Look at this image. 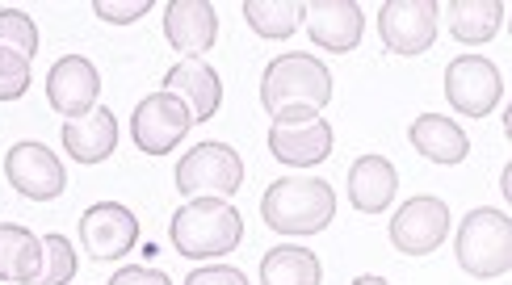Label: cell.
Masks as SVG:
<instances>
[{
    "label": "cell",
    "instance_id": "6da1fadb",
    "mask_svg": "<svg viewBox=\"0 0 512 285\" xmlns=\"http://www.w3.org/2000/svg\"><path fill=\"white\" fill-rule=\"evenodd\" d=\"M168 235H173V248L189 260H219L240 248L244 218L223 197H189L168 223Z\"/></svg>",
    "mask_w": 512,
    "mask_h": 285
},
{
    "label": "cell",
    "instance_id": "7a4b0ae2",
    "mask_svg": "<svg viewBox=\"0 0 512 285\" xmlns=\"http://www.w3.org/2000/svg\"><path fill=\"white\" fill-rule=\"evenodd\" d=\"M261 218L277 235H319L336 218V193L319 177H282L265 189Z\"/></svg>",
    "mask_w": 512,
    "mask_h": 285
},
{
    "label": "cell",
    "instance_id": "3957f363",
    "mask_svg": "<svg viewBox=\"0 0 512 285\" xmlns=\"http://www.w3.org/2000/svg\"><path fill=\"white\" fill-rule=\"evenodd\" d=\"M328 101H332V72L315 55L290 51V55H277L265 68L261 105L269 109V118L286 114V109H315L319 114Z\"/></svg>",
    "mask_w": 512,
    "mask_h": 285
},
{
    "label": "cell",
    "instance_id": "277c9868",
    "mask_svg": "<svg viewBox=\"0 0 512 285\" xmlns=\"http://www.w3.org/2000/svg\"><path fill=\"white\" fill-rule=\"evenodd\" d=\"M454 256H458V265L479 281L504 277L512 269V223H508V214L487 210V206L471 210L458 223Z\"/></svg>",
    "mask_w": 512,
    "mask_h": 285
},
{
    "label": "cell",
    "instance_id": "5b68a950",
    "mask_svg": "<svg viewBox=\"0 0 512 285\" xmlns=\"http://www.w3.org/2000/svg\"><path fill=\"white\" fill-rule=\"evenodd\" d=\"M244 185V160L227 143H198L177 164V189L185 197H227Z\"/></svg>",
    "mask_w": 512,
    "mask_h": 285
},
{
    "label": "cell",
    "instance_id": "8992f818",
    "mask_svg": "<svg viewBox=\"0 0 512 285\" xmlns=\"http://www.w3.org/2000/svg\"><path fill=\"white\" fill-rule=\"evenodd\" d=\"M445 97L462 118H487L504 97V76L492 59L483 55H458L445 68Z\"/></svg>",
    "mask_w": 512,
    "mask_h": 285
},
{
    "label": "cell",
    "instance_id": "52a82bcc",
    "mask_svg": "<svg viewBox=\"0 0 512 285\" xmlns=\"http://www.w3.org/2000/svg\"><path fill=\"white\" fill-rule=\"evenodd\" d=\"M441 5L433 0H387L378 13V38L391 55H424L437 42Z\"/></svg>",
    "mask_w": 512,
    "mask_h": 285
},
{
    "label": "cell",
    "instance_id": "ba28073f",
    "mask_svg": "<svg viewBox=\"0 0 512 285\" xmlns=\"http://www.w3.org/2000/svg\"><path fill=\"white\" fill-rule=\"evenodd\" d=\"M189 130H194V118H189V109L181 97L173 93H152L135 105V118H131V135L139 143V151L147 156H168Z\"/></svg>",
    "mask_w": 512,
    "mask_h": 285
},
{
    "label": "cell",
    "instance_id": "9c48e42d",
    "mask_svg": "<svg viewBox=\"0 0 512 285\" xmlns=\"http://www.w3.org/2000/svg\"><path fill=\"white\" fill-rule=\"evenodd\" d=\"M5 177L30 202H55L68 185V172L47 143H13L5 151Z\"/></svg>",
    "mask_w": 512,
    "mask_h": 285
},
{
    "label": "cell",
    "instance_id": "30bf717a",
    "mask_svg": "<svg viewBox=\"0 0 512 285\" xmlns=\"http://www.w3.org/2000/svg\"><path fill=\"white\" fill-rule=\"evenodd\" d=\"M450 235V206L441 197H412L391 218V244L403 256H429Z\"/></svg>",
    "mask_w": 512,
    "mask_h": 285
},
{
    "label": "cell",
    "instance_id": "8fae6325",
    "mask_svg": "<svg viewBox=\"0 0 512 285\" xmlns=\"http://www.w3.org/2000/svg\"><path fill=\"white\" fill-rule=\"evenodd\" d=\"M139 244V218L118 202H97L80 214V248L93 260H118Z\"/></svg>",
    "mask_w": 512,
    "mask_h": 285
},
{
    "label": "cell",
    "instance_id": "7c38bea8",
    "mask_svg": "<svg viewBox=\"0 0 512 285\" xmlns=\"http://www.w3.org/2000/svg\"><path fill=\"white\" fill-rule=\"evenodd\" d=\"M97 97H101V76L93 68V59L63 55L47 72V101H51L55 114L84 118L89 109H97Z\"/></svg>",
    "mask_w": 512,
    "mask_h": 285
},
{
    "label": "cell",
    "instance_id": "4fadbf2b",
    "mask_svg": "<svg viewBox=\"0 0 512 285\" xmlns=\"http://www.w3.org/2000/svg\"><path fill=\"white\" fill-rule=\"evenodd\" d=\"M303 17H307V34L315 47L336 51V55L357 51L361 30H366L361 5H353V0H315V5H303Z\"/></svg>",
    "mask_w": 512,
    "mask_h": 285
},
{
    "label": "cell",
    "instance_id": "5bb4252c",
    "mask_svg": "<svg viewBox=\"0 0 512 285\" xmlns=\"http://www.w3.org/2000/svg\"><path fill=\"white\" fill-rule=\"evenodd\" d=\"M164 34L173 42V51H181L185 59H202L219 38V13L206 0H168Z\"/></svg>",
    "mask_w": 512,
    "mask_h": 285
},
{
    "label": "cell",
    "instance_id": "9a60e30c",
    "mask_svg": "<svg viewBox=\"0 0 512 285\" xmlns=\"http://www.w3.org/2000/svg\"><path fill=\"white\" fill-rule=\"evenodd\" d=\"M164 93L181 97L194 122H210L219 114V105H223V80L206 59H181L177 68H168Z\"/></svg>",
    "mask_w": 512,
    "mask_h": 285
},
{
    "label": "cell",
    "instance_id": "2e32d148",
    "mask_svg": "<svg viewBox=\"0 0 512 285\" xmlns=\"http://www.w3.org/2000/svg\"><path fill=\"white\" fill-rule=\"evenodd\" d=\"M63 151L76 164H105L118 151V118L110 105L89 109L84 118L63 122Z\"/></svg>",
    "mask_w": 512,
    "mask_h": 285
},
{
    "label": "cell",
    "instance_id": "e0dca14e",
    "mask_svg": "<svg viewBox=\"0 0 512 285\" xmlns=\"http://www.w3.org/2000/svg\"><path fill=\"white\" fill-rule=\"evenodd\" d=\"M269 151L273 160H282L290 168H315L332 156V126L324 118H311L303 126H273Z\"/></svg>",
    "mask_w": 512,
    "mask_h": 285
},
{
    "label": "cell",
    "instance_id": "ac0fdd59",
    "mask_svg": "<svg viewBox=\"0 0 512 285\" xmlns=\"http://www.w3.org/2000/svg\"><path fill=\"white\" fill-rule=\"evenodd\" d=\"M399 193V172L387 156H357L349 168V202L361 214H382Z\"/></svg>",
    "mask_w": 512,
    "mask_h": 285
},
{
    "label": "cell",
    "instance_id": "d6986e66",
    "mask_svg": "<svg viewBox=\"0 0 512 285\" xmlns=\"http://www.w3.org/2000/svg\"><path fill=\"white\" fill-rule=\"evenodd\" d=\"M408 139H412V147L420 151V156L433 160V164H462L466 151H471L466 130L445 114H420L408 130Z\"/></svg>",
    "mask_w": 512,
    "mask_h": 285
},
{
    "label": "cell",
    "instance_id": "ffe728a7",
    "mask_svg": "<svg viewBox=\"0 0 512 285\" xmlns=\"http://www.w3.org/2000/svg\"><path fill=\"white\" fill-rule=\"evenodd\" d=\"M42 265V239L30 227L0 223V281L30 285Z\"/></svg>",
    "mask_w": 512,
    "mask_h": 285
},
{
    "label": "cell",
    "instance_id": "44dd1931",
    "mask_svg": "<svg viewBox=\"0 0 512 285\" xmlns=\"http://www.w3.org/2000/svg\"><path fill=\"white\" fill-rule=\"evenodd\" d=\"M450 34L466 47H483L492 42L504 26V5L500 0H450Z\"/></svg>",
    "mask_w": 512,
    "mask_h": 285
},
{
    "label": "cell",
    "instance_id": "7402d4cb",
    "mask_svg": "<svg viewBox=\"0 0 512 285\" xmlns=\"http://www.w3.org/2000/svg\"><path fill=\"white\" fill-rule=\"evenodd\" d=\"M261 285H324V265L311 248L282 244L265 252L261 260Z\"/></svg>",
    "mask_w": 512,
    "mask_h": 285
},
{
    "label": "cell",
    "instance_id": "603a6c76",
    "mask_svg": "<svg viewBox=\"0 0 512 285\" xmlns=\"http://www.w3.org/2000/svg\"><path fill=\"white\" fill-rule=\"evenodd\" d=\"M244 21L261 38H290L303 26V5L298 0H244Z\"/></svg>",
    "mask_w": 512,
    "mask_h": 285
},
{
    "label": "cell",
    "instance_id": "cb8c5ba5",
    "mask_svg": "<svg viewBox=\"0 0 512 285\" xmlns=\"http://www.w3.org/2000/svg\"><path fill=\"white\" fill-rule=\"evenodd\" d=\"M76 277V248L68 235H47L42 239V265L30 285H68Z\"/></svg>",
    "mask_w": 512,
    "mask_h": 285
},
{
    "label": "cell",
    "instance_id": "d4e9b609",
    "mask_svg": "<svg viewBox=\"0 0 512 285\" xmlns=\"http://www.w3.org/2000/svg\"><path fill=\"white\" fill-rule=\"evenodd\" d=\"M0 51L34 59L38 55V26H34V17H26L21 9H0Z\"/></svg>",
    "mask_w": 512,
    "mask_h": 285
},
{
    "label": "cell",
    "instance_id": "484cf974",
    "mask_svg": "<svg viewBox=\"0 0 512 285\" xmlns=\"http://www.w3.org/2000/svg\"><path fill=\"white\" fill-rule=\"evenodd\" d=\"M30 89V59L0 51V101H17Z\"/></svg>",
    "mask_w": 512,
    "mask_h": 285
},
{
    "label": "cell",
    "instance_id": "4316f807",
    "mask_svg": "<svg viewBox=\"0 0 512 285\" xmlns=\"http://www.w3.org/2000/svg\"><path fill=\"white\" fill-rule=\"evenodd\" d=\"M93 13L110 26H126V21H139L152 13V0H93Z\"/></svg>",
    "mask_w": 512,
    "mask_h": 285
},
{
    "label": "cell",
    "instance_id": "83f0119b",
    "mask_svg": "<svg viewBox=\"0 0 512 285\" xmlns=\"http://www.w3.org/2000/svg\"><path fill=\"white\" fill-rule=\"evenodd\" d=\"M185 285H248V277L231 265H210V269H194L185 277Z\"/></svg>",
    "mask_w": 512,
    "mask_h": 285
},
{
    "label": "cell",
    "instance_id": "f1b7e54d",
    "mask_svg": "<svg viewBox=\"0 0 512 285\" xmlns=\"http://www.w3.org/2000/svg\"><path fill=\"white\" fill-rule=\"evenodd\" d=\"M105 285H173L168 281V273H160V269H147V265H126V269H118Z\"/></svg>",
    "mask_w": 512,
    "mask_h": 285
},
{
    "label": "cell",
    "instance_id": "f546056e",
    "mask_svg": "<svg viewBox=\"0 0 512 285\" xmlns=\"http://www.w3.org/2000/svg\"><path fill=\"white\" fill-rule=\"evenodd\" d=\"M353 285H391L387 277H374V273H361V277H353Z\"/></svg>",
    "mask_w": 512,
    "mask_h": 285
}]
</instances>
